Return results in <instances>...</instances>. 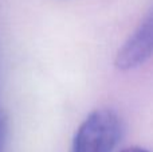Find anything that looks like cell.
I'll return each mask as SVG.
<instances>
[{
  "mask_svg": "<svg viewBox=\"0 0 153 152\" xmlns=\"http://www.w3.org/2000/svg\"><path fill=\"white\" fill-rule=\"evenodd\" d=\"M153 57V8L125 40L116 55L117 69L132 70Z\"/></svg>",
  "mask_w": 153,
  "mask_h": 152,
  "instance_id": "7a4b0ae2",
  "label": "cell"
},
{
  "mask_svg": "<svg viewBox=\"0 0 153 152\" xmlns=\"http://www.w3.org/2000/svg\"><path fill=\"white\" fill-rule=\"evenodd\" d=\"M122 136L120 116L111 109H95L81 123L70 152H111Z\"/></svg>",
  "mask_w": 153,
  "mask_h": 152,
  "instance_id": "6da1fadb",
  "label": "cell"
},
{
  "mask_svg": "<svg viewBox=\"0 0 153 152\" xmlns=\"http://www.w3.org/2000/svg\"><path fill=\"white\" fill-rule=\"evenodd\" d=\"M121 152H151V151L144 150V148H141V147H129V148L122 150Z\"/></svg>",
  "mask_w": 153,
  "mask_h": 152,
  "instance_id": "3957f363",
  "label": "cell"
}]
</instances>
